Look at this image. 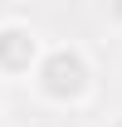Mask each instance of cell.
I'll list each match as a JSON object with an SVG mask.
<instances>
[{
  "mask_svg": "<svg viewBox=\"0 0 122 127\" xmlns=\"http://www.w3.org/2000/svg\"><path fill=\"white\" fill-rule=\"evenodd\" d=\"M34 98L54 112H83L98 93V68H93V54L78 39H54L44 49V59L34 64L30 73Z\"/></svg>",
  "mask_w": 122,
  "mask_h": 127,
  "instance_id": "cell-1",
  "label": "cell"
},
{
  "mask_svg": "<svg viewBox=\"0 0 122 127\" xmlns=\"http://www.w3.org/2000/svg\"><path fill=\"white\" fill-rule=\"evenodd\" d=\"M44 34L34 30L30 20H0V78L15 83V78H30L34 64L44 59Z\"/></svg>",
  "mask_w": 122,
  "mask_h": 127,
  "instance_id": "cell-2",
  "label": "cell"
},
{
  "mask_svg": "<svg viewBox=\"0 0 122 127\" xmlns=\"http://www.w3.org/2000/svg\"><path fill=\"white\" fill-rule=\"evenodd\" d=\"M107 127H122V112H117V117H107Z\"/></svg>",
  "mask_w": 122,
  "mask_h": 127,
  "instance_id": "cell-3",
  "label": "cell"
},
{
  "mask_svg": "<svg viewBox=\"0 0 122 127\" xmlns=\"http://www.w3.org/2000/svg\"><path fill=\"white\" fill-rule=\"evenodd\" d=\"M0 98H5V78H0Z\"/></svg>",
  "mask_w": 122,
  "mask_h": 127,
  "instance_id": "cell-4",
  "label": "cell"
},
{
  "mask_svg": "<svg viewBox=\"0 0 122 127\" xmlns=\"http://www.w3.org/2000/svg\"><path fill=\"white\" fill-rule=\"evenodd\" d=\"M63 127H83V122H63Z\"/></svg>",
  "mask_w": 122,
  "mask_h": 127,
  "instance_id": "cell-5",
  "label": "cell"
}]
</instances>
